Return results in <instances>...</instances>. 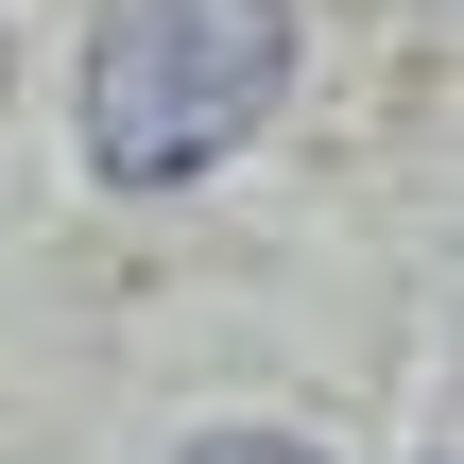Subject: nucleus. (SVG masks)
I'll list each match as a JSON object with an SVG mask.
<instances>
[{
  "instance_id": "nucleus-1",
  "label": "nucleus",
  "mask_w": 464,
  "mask_h": 464,
  "mask_svg": "<svg viewBox=\"0 0 464 464\" xmlns=\"http://www.w3.org/2000/svg\"><path fill=\"white\" fill-rule=\"evenodd\" d=\"M276 86H293V0H103L69 121L103 189H189L276 121Z\"/></svg>"
},
{
  "instance_id": "nucleus-2",
  "label": "nucleus",
  "mask_w": 464,
  "mask_h": 464,
  "mask_svg": "<svg viewBox=\"0 0 464 464\" xmlns=\"http://www.w3.org/2000/svg\"><path fill=\"white\" fill-rule=\"evenodd\" d=\"M172 464H327V448H293V430H189Z\"/></svg>"
}]
</instances>
